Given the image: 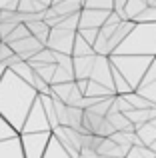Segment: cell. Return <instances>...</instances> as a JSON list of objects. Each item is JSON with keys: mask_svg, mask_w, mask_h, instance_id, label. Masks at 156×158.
<instances>
[{"mask_svg": "<svg viewBox=\"0 0 156 158\" xmlns=\"http://www.w3.org/2000/svg\"><path fill=\"white\" fill-rule=\"evenodd\" d=\"M38 94L40 92L30 82H26L14 70L8 68L0 80V114L18 132H22L24 120H26L34 100L38 98Z\"/></svg>", "mask_w": 156, "mask_h": 158, "instance_id": "6da1fadb", "label": "cell"}, {"mask_svg": "<svg viewBox=\"0 0 156 158\" xmlns=\"http://www.w3.org/2000/svg\"><path fill=\"white\" fill-rule=\"evenodd\" d=\"M112 54H140L156 56V22H136L128 36Z\"/></svg>", "mask_w": 156, "mask_h": 158, "instance_id": "7a4b0ae2", "label": "cell"}, {"mask_svg": "<svg viewBox=\"0 0 156 158\" xmlns=\"http://www.w3.org/2000/svg\"><path fill=\"white\" fill-rule=\"evenodd\" d=\"M156 56H140V54H110V60L122 72V76L130 82L134 90L140 86L148 66Z\"/></svg>", "mask_w": 156, "mask_h": 158, "instance_id": "3957f363", "label": "cell"}, {"mask_svg": "<svg viewBox=\"0 0 156 158\" xmlns=\"http://www.w3.org/2000/svg\"><path fill=\"white\" fill-rule=\"evenodd\" d=\"M52 130H44V132H22L20 140H22V148H24V156L26 158H42L46 152V146L50 142Z\"/></svg>", "mask_w": 156, "mask_h": 158, "instance_id": "277c9868", "label": "cell"}, {"mask_svg": "<svg viewBox=\"0 0 156 158\" xmlns=\"http://www.w3.org/2000/svg\"><path fill=\"white\" fill-rule=\"evenodd\" d=\"M44 130H52L50 126V120L46 116V110L42 106V100H40V94L38 98L34 100L30 112H28L26 120H24V126H22V132H44ZM20 132V134H22Z\"/></svg>", "mask_w": 156, "mask_h": 158, "instance_id": "5b68a950", "label": "cell"}, {"mask_svg": "<svg viewBox=\"0 0 156 158\" xmlns=\"http://www.w3.org/2000/svg\"><path fill=\"white\" fill-rule=\"evenodd\" d=\"M52 134L62 142V146L66 148L68 152L72 154V158H78L80 156V148H82V138H84V132L78 130V128H72V126H56L52 130Z\"/></svg>", "mask_w": 156, "mask_h": 158, "instance_id": "8992f818", "label": "cell"}, {"mask_svg": "<svg viewBox=\"0 0 156 158\" xmlns=\"http://www.w3.org/2000/svg\"><path fill=\"white\" fill-rule=\"evenodd\" d=\"M76 34H78V30H66V28H60V26H52L46 46L52 48V50H56V52L72 54Z\"/></svg>", "mask_w": 156, "mask_h": 158, "instance_id": "52a82bcc", "label": "cell"}, {"mask_svg": "<svg viewBox=\"0 0 156 158\" xmlns=\"http://www.w3.org/2000/svg\"><path fill=\"white\" fill-rule=\"evenodd\" d=\"M90 80H96L100 84L108 86L114 90V76H112V60L106 54H96V62H94L92 74H90ZM116 92V90H114Z\"/></svg>", "mask_w": 156, "mask_h": 158, "instance_id": "ba28073f", "label": "cell"}, {"mask_svg": "<svg viewBox=\"0 0 156 158\" xmlns=\"http://www.w3.org/2000/svg\"><path fill=\"white\" fill-rule=\"evenodd\" d=\"M12 46V50H14L16 54H20V56L24 58V60H30L32 56H34L38 50H42L46 44L44 42H40L38 38H36L34 34H28V36H24V38H20V40H14V42H8Z\"/></svg>", "mask_w": 156, "mask_h": 158, "instance_id": "9c48e42d", "label": "cell"}, {"mask_svg": "<svg viewBox=\"0 0 156 158\" xmlns=\"http://www.w3.org/2000/svg\"><path fill=\"white\" fill-rule=\"evenodd\" d=\"M110 12L112 10H104V8H82L78 28H102Z\"/></svg>", "mask_w": 156, "mask_h": 158, "instance_id": "30bf717a", "label": "cell"}, {"mask_svg": "<svg viewBox=\"0 0 156 158\" xmlns=\"http://www.w3.org/2000/svg\"><path fill=\"white\" fill-rule=\"evenodd\" d=\"M0 158H26L20 134L6 138V140H0Z\"/></svg>", "mask_w": 156, "mask_h": 158, "instance_id": "8fae6325", "label": "cell"}, {"mask_svg": "<svg viewBox=\"0 0 156 158\" xmlns=\"http://www.w3.org/2000/svg\"><path fill=\"white\" fill-rule=\"evenodd\" d=\"M94 62H96V52L88 54V56H74V76H76V80L78 78H90Z\"/></svg>", "mask_w": 156, "mask_h": 158, "instance_id": "7c38bea8", "label": "cell"}, {"mask_svg": "<svg viewBox=\"0 0 156 158\" xmlns=\"http://www.w3.org/2000/svg\"><path fill=\"white\" fill-rule=\"evenodd\" d=\"M28 26V30H30V34H34L36 38L40 40V42H44L46 44L48 42V36H50V30H52V26L46 22V20H32V22H24Z\"/></svg>", "mask_w": 156, "mask_h": 158, "instance_id": "4fadbf2b", "label": "cell"}, {"mask_svg": "<svg viewBox=\"0 0 156 158\" xmlns=\"http://www.w3.org/2000/svg\"><path fill=\"white\" fill-rule=\"evenodd\" d=\"M76 88V80H70V82H56V84H50V94L60 100H64L68 104L70 100V94L74 92Z\"/></svg>", "mask_w": 156, "mask_h": 158, "instance_id": "5bb4252c", "label": "cell"}, {"mask_svg": "<svg viewBox=\"0 0 156 158\" xmlns=\"http://www.w3.org/2000/svg\"><path fill=\"white\" fill-rule=\"evenodd\" d=\"M42 158H72V154L62 146V142L52 134L50 142H48V146H46V152H44Z\"/></svg>", "mask_w": 156, "mask_h": 158, "instance_id": "9a60e30c", "label": "cell"}, {"mask_svg": "<svg viewBox=\"0 0 156 158\" xmlns=\"http://www.w3.org/2000/svg\"><path fill=\"white\" fill-rule=\"evenodd\" d=\"M10 70H14L16 74H18L20 78H24L26 82H30L32 86H34V80H36V70L32 68V64L28 60H18L14 62V64L10 66Z\"/></svg>", "mask_w": 156, "mask_h": 158, "instance_id": "2e32d148", "label": "cell"}, {"mask_svg": "<svg viewBox=\"0 0 156 158\" xmlns=\"http://www.w3.org/2000/svg\"><path fill=\"white\" fill-rule=\"evenodd\" d=\"M30 64L38 76H42L48 84H52V78H54V72H56V62H30Z\"/></svg>", "mask_w": 156, "mask_h": 158, "instance_id": "e0dca14e", "label": "cell"}, {"mask_svg": "<svg viewBox=\"0 0 156 158\" xmlns=\"http://www.w3.org/2000/svg\"><path fill=\"white\" fill-rule=\"evenodd\" d=\"M136 134L140 136V140L144 144H152L154 140H156V124H152L148 120V122H144V124H140V126H136Z\"/></svg>", "mask_w": 156, "mask_h": 158, "instance_id": "ac0fdd59", "label": "cell"}, {"mask_svg": "<svg viewBox=\"0 0 156 158\" xmlns=\"http://www.w3.org/2000/svg\"><path fill=\"white\" fill-rule=\"evenodd\" d=\"M88 54H94V46L88 40H84V36L78 32L74 40V48H72V56H88Z\"/></svg>", "mask_w": 156, "mask_h": 158, "instance_id": "d6986e66", "label": "cell"}, {"mask_svg": "<svg viewBox=\"0 0 156 158\" xmlns=\"http://www.w3.org/2000/svg\"><path fill=\"white\" fill-rule=\"evenodd\" d=\"M126 158H156V150H152L148 144H132Z\"/></svg>", "mask_w": 156, "mask_h": 158, "instance_id": "ffe728a7", "label": "cell"}, {"mask_svg": "<svg viewBox=\"0 0 156 158\" xmlns=\"http://www.w3.org/2000/svg\"><path fill=\"white\" fill-rule=\"evenodd\" d=\"M70 80H76L74 70L56 64V72H54V78H52V84H56V82H70Z\"/></svg>", "mask_w": 156, "mask_h": 158, "instance_id": "44dd1931", "label": "cell"}, {"mask_svg": "<svg viewBox=\"0 0 156 158\" xmlns=\"http://www.w3.org/2000/svg\"><path fill=\"white\" fill-rule=\"evenodd\" d=\"M48 6H44L38 0H20L18 2V12H44Z\"/></svg>", "mask_w": 156, "mask_h": 158, "instance_id": "7402d4cb", "label": "cell"}, {"mask_svg": "<svg viewBox=\"0 0 156 158\" xmlns=\"http://www.w3.org/2000/svg\"><path fill=\"white\" fill-rule=\"evenodd\" d=\"M20 134L18 130H16L14 126H12L10 122H8L6 118H4L2 114H0V140H6V138H12V136Z\"/></svg>", "mask_w": 156, "mask_h": 158, "instance_id": "603a6c76", "label": "cell"}, {"mask_svg": "<svg viewBox=\"0 0 156 158\" xmlns=\"http://www.w3.org/2000/svg\"><path fill=\"white\" fill-rule=\"evenodd\" d=\"M134 22H156V6L154 4H148V6L136 16Z\"/></svg>", "mask_w": 156, "mask_h": 158, "instance_id": "cb8c5ba5", "label": "cell"}, {"mask_svg": "<svg viewBox=\"0 0 156 158\" xmlns=\"http://www.w3.org/2000/svg\"><path fill=\"white\" fill-rule=\"evenodd\" d=\"M30 34V30H28V26L24 22H20L18 26L14 28V30L8 34V38H6V42H14V40H20V38H24V36H28Z\"/></svg>", "mask_w": 156, "mask_h": 158, "instance_id": "d4e9b609", "label": "cell"}, {"mask_svg": "<svg viewBox=\"0 0 156 158\" xmlns=\"http://www.w3.org/2000/svg\"><path fill=\"white\" fill-rule=\"evenodd\" d=\"M136 90L142 94V96H146V98H148V100L156 106V80L150 82V84H146V86H138Z\"/></svg>", "mask_w": 156, "mask_h": 158, "instance_id": "484cf974", "label": "cell"}, {"mask_svg": "<svg viewBox=\"0 0 156 158\" xmlns=\"http://www.w3.org/2000/svg\"><path fill=\"white\" fill-rule=\"evenodd\" d=\"M84 8H104V10H114V0H84Z\"/></svg>", "mask_w": 156, "mask_h": 158, "instance_id": "4316f807", "label": "cell"}, {"mask_svg": "<svg viewBox=\"0 0 156 158\" xmlns=\"http://www.w3.org/2000/svg\"><path fill=\"white\" fill-rule=\"evenodd\" d=\"M20 22H10V20H0V40H6L8 34L18 26Z\"/></svg>", "mask_w": 156, "mask_h": 158, "instance_id": "83f0119b", "label": "cell"}, {"mask_svg": "<svg viewBox=\"0 0 156 158\" xmlns=\"http://www.w3.org/2000/svg\"><path fill=\"white\" fill-rule=\"evenodd\" d=\"M78 32L84 36V40H88V42L94 46V42H96V38H98V32H100V28H78Z\"/></svg>", "mask_w": 156, "mask_h": 158, "instance_id": "f1b7e54d", "label": "cell"}, {"mask_svg": "<svg viewBox=\"0 0 156 158\" xmlns=\"http://www.w3.org/2000/svg\"><path fill=\"white\" fill-rule=\"evenodd\" d=\"M12 54H14V50H12L10 44H8L6 40H0V62H6Z\"/></svg>", "mask_w": 156, "mask_h": 158, "instance_id": "f546056e", "label": "cell"}, {"mask_svg": "<svg viewBox=\"0 0 156 158\" xmlns=\"http://www.w3.org/2000/svg\"><path fill=\"white\" fill-rule=\"evenodd\" d=\"M20 0H0V10H18Z\"/></svg>", "mask_w": 156, "mask_h": 158, "instance_id": "4dcf8cb0", "label": "cell"}, {"mask_svg": "<svg viewBox=\"0 0 156 158\" xmlns=\"http://www.w3.org/2000/svg\"><path fill=\"white\" fill-rule=\"evenodd\" d=\"M98 150H94V148H88V146H82L80 148V156L78 158H98Z\"/></svg>", "mask_w": 156, "mask_h": 158, "instance_id": "1f68e13d", "label": "cell"}, {"mask_svg": "<svg viewBox=\"0 0 156 158\" xmlns=\"http://www.w3.org/2000/svg\"><path fill=\"white\" fill-rule=\"evenodd\" d=\"M8 70V66L4 64V62H0V80H2V76H4V72Z\"/></svg>", "mask_w": 156, "mask_h": 158, "instance_id": "d6a6232c", "label": "cell"}, {"mask_svg": "<svg viewBox=\"0 0 156 158\" xmlns=\"http://www.w3.org/2000/svg\"><path fill=\"white\" fill-rule=\"evenodd\" d=\"M38 2H42L44 6H52V2H54V0H38Z\"/></svg>", "mask_w": 156, "mask_h": 158, "instance_id": "836d02e7", "label": "cell"}, {"mask_svg": "<svg viewBox=\"0 0 156 158\" xmlns=\"http://www.w3.org/2000/svg\"><path fill=\"white\" fill-rule=\"evenodd\" d=\"M150 148H152V150H156V140H154L152 144H150Z\"/></svg>", "mask_w": 156, "mask_h": 158, "instance_id": "e575fe53", "label": "cell"}, {"mask_svg": "<svg viewBox=\"0 0 156 158\" xmlns=\"http://www.w3.org/2000/svg\"><path fill=\"white\" fill-rule=\"evenodd\" d=\"M98 158H114V156H106V154H100Z\"/></svg>", "mask_w": 156, "mask_h": 158, "instance_id": "d590c367", "label": "cell"}, {"mask_svg": "<svg viewBox=\"0 0 156 158\" xmlns=\"http://www.w3.org/2000/svg\"><path fill=\"white\" fill-rule=\"evenodd\" d=\"M58 2H62V0H54V2H52V4H58Z\"/></svg>", "mask_w": 156, "mask_h": 158, "instance_id": "8d00e7d4", "label": "cell"}, {"mask_svg": "<svg viewBox=\"0 0 156 158\" xmlns=\"http://www.w3.org/2000/svg\"><path fill=\"white\" fill-rule=\"evenodd\" d=\"M156 2V0H148V4H154Z\"/></svg>", "mask_w": 156, "mask_h": 158, "instance_id": "74e56055", "label": "cell"}]
</instances>
